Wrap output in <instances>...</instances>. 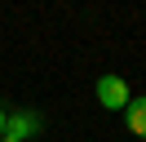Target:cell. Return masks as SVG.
<instances>
[{"label": "cell", "instance_id": "cell-1", "mask_svg": "<svg viewBox=\"0 0 146 142\" xmlns=\"http://www.w3.org/2000/svg\"><path fill=\"white\" fill-rule=\"evenodd\" d=\"M128 84H124V76H102L98 80V102L106 107V111H124L128 107Z\"/></svg>", "mask_w": 146, "mask_h": 142}, {"label": "cell", "instance_id": "cell-2", "mask_svg": "<svg viewBox=\"0 0 146 142\" xmlns=\"http://www.w3.org/2000/svg\"><path fill=\"white\" fill-rule=\"evenodd\" d=\"M40 115L36 111H9V120H5V138H13V142H27V138H36L40 133Z\"/></svg>", "mask_w": 146, "mask_h": 142}, {"label": "cell", "instance_id": "cell-3", "mask_svg": "<svg viewBox=\"0 0 146 142\" xmlns=\"http://www.w3.org/2000/svg\"><path fill=\"white\" fill-rule=\"evenodd\" d=\"M124 124H128V133L146 138V98H128V107H124Z\"/></svg>", "mask_w": 146, "mask_h": 142}, {"label": "cell", "instance_id": "cell-4", "mask_svg": "<svg viewBox=\"0 0 146 142\" xmlns=\"http://www.w3.org/2000/svg\"><path fill=\"white\" fill-rule=\"evenodd\" d=\"M5 120H9V111H5V107H0V138H5Z\"/></svg>", "mask_w": 146, "mask_h": 142}, {"label": "cell", "instance_id": "cell-5", "mask_svg": "<svg viewBox=\"0 0 146 142\" xmlns=\"http://www.w3.org/2000/svg\"><path fill=\"white\" fill-rule=\"evenodd\" d=\"M0 142H13V138H0Z\"/></svg>", "mask_w": 146, "mask_h": 142}]
</instances>
